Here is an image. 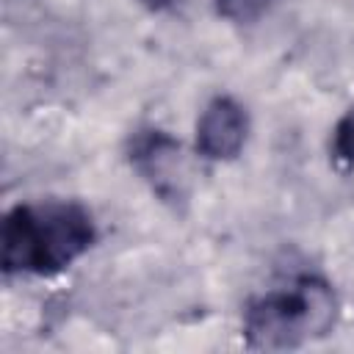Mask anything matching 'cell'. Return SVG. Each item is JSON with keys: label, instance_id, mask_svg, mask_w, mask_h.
I'll return each instance as SVG.
<instances>
[{"label": "cell", "instance_id": "obj_1", "mask_svg": "<svg viewBox=\"0 0 354 354\" xmlns=\"http://www.w3.org/2000/svg\"><path fill=\"white\" fill-rule=\"evenodd\" d=\"M3 271L50 277L94 243V221L77 202L17 205L3 221Z\"/></svg>", "mask_w": 354, "mask_h": 354}, {"label": "cell", "instance_id": "obj_7", "mask_svg": "<svg viewBox=\"0 0 354 354\" xmlns=\"http://www.w3.org/2000/svg\"><path fill=\"white\" fill-rule=\"evenodd\" d=\"M149 11H171V8H177L183 0H141Z\"/></svg>", "mask_w": 354, "mask_h": 354}, {"label": "cell", "instance_id": "obj_5", "mask_svg": "<svg viewBox=\"0 0 354 354\" xmlns=\"http://www.w3.org/2000/svg\"><path fill=\"white\" fill-rule=\"evenodd\" d=\"M332 152L343 163H354V108L337 122L332 136Z\"/></svg>", "mask_w": 354, "mask_h": 354}, {"label": "cell", "instance_id": "obj_4", "mask_svg": "<svg viewBox=\"0 0 354 354\" xmlns=\"http://www.w3.org/2000/svg\"><path fill=\"white\" fill-rule=\"evenodd\" d=\"M249 133V116L232 97H216L205 105L196 122V149L207 160L235 158Z\"/></svg>", "mask_w": 354, "mask_h": 354}, {"label": "cell", "instance_id": "obj_3", "mask_svg": "<svg viewBox=\"0 0 354 354\" xmlns=\"http://www.w3.org/2000/svg\"><path fill=\"white\" fill-rule=\"evenodd\" d=\"M127 158L133 169L149 183V188L163 202H183L185 199V169L180 144L163 130H138L130 138Z\"/></svg>", "mask_w": 354, "mask_h": 354}, {"label": "cell", "instance_id": "obj_2", "mask_svg": "<svg viewBox=\"0 0 354 354\" xmlns=\"http://www.w3.org/2000/svg\"><path fill=\"white\" fill-rule=\"evenodd\" d=\"M337 318V299L326 279L299 277L246 304L243 335L254 348H293L324 337Z\"/></svg>", "mask_w": 354, "mask_h": 354}, {"label": "cell", "instance_id": "obj_6", "mask_svg": "<svg viewBox=\"0 0 354 354\" xmlns=\"http://www.w3.org/2000/svg\"><path fill=\"white\" fill-rule=\"evenodd\" d=\"M266 6H268V0H216L218 14L227 19H235V22L254 19Z\"/></svg>", "mask_w": 354, "mask_h": 354}]
</instances>
